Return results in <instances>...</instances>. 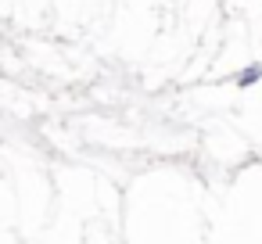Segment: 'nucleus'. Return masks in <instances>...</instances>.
<instances>
[]
</instances>
